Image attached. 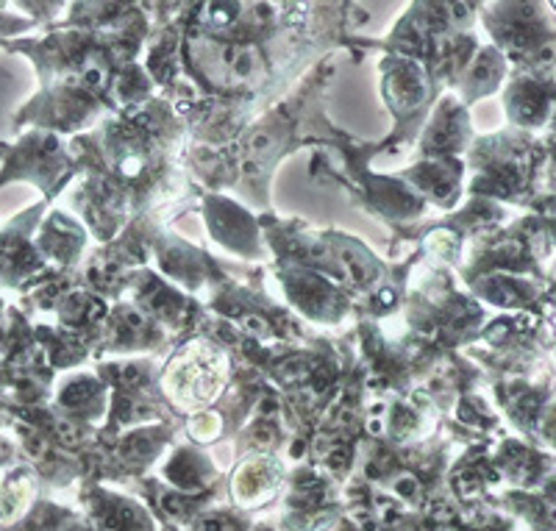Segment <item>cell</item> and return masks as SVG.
I'll return each instance as SVG.
<instances>
[{"label":"cell","instance_id":"7","mask_svg":"<svg viewBox=\"0 0 556 531\" xmlns=\"http://www.w3.org/2000/svg\"><path fill=\"white\" fill-rule=\"evenodd\" d=\"M12 454H14V448L9 445V440H3V437H0V465H3V462H7Z\"/></svg>","mask_w":556,"mask_h":531},{"label":"cell","instance_id":"2","mask_svg":"<svg viewBox=\"0 0 556 531\" xmlns=\"http://www.w3.org/2000/svg\"><path fill=\"white\" fill-rule=\"evenodd\" d=\"M34 501V476L31 470L17 468L0 470V531L12 529L20 520H26Z\"/></svg>","mask_w":556,"mask_h":531},{"label":"cell","instance_id":"3","mask_svg":"<svg viewBox=\"0 0 556 531\" xmlns=\"http://www.w3.org/2000/svg\"><path fill=\"white\" fill-rule=\"evenodd\" d=\"M39 248H42L45 253L56 256V260L67 262L70 256L81 248V240H78L76 226L64 220V215H56V212H53L51 220L45 223L42 231H39Z\"/></svg>","mask_w":556,"mask_h":531},{"label":"cell","instance_id":"6","mask_svg":"<svg viewBox=\"0 0 556 531\" xmlns=\"http://www.w3.org/2000/svg\"><path fill=\"white\" fill-rule=\"evenodd\" d=\"M28 26H31V23H26V20H14V17H7V14H0V39L9 37V34L26 31Z\"/></svg>","mask_w":556,"mask_h":531},{"label":"cell","instance_id":"1","mask_svg":"<svg viewBox=\"0 0 556 531\" xmlns=\"http://www.w3.org/2000/svg\"><path fill=\"white\" fill-rule=\"evenodd\" d=\"M0 159H3L0 187L14 178H28L37 181L42 190H51V181L64 167L62 148L48 134H28L14 148L0 146Z\"/></svg>","mask_w":556,"mask_h":531},{"label":"cell","instance_id":"5","mask_svg":"<svg viewBox=\"0 0 556 531\" xmlns=\"http://www.w3.org/2000/svg\"><path fill=\"white\" fill-rule=\"evenodd\" d=\"M51 531H96V526L70 518L67 513H62L59 506L51 504Z\"/></svg>","mask_w":556,"mask_h":531},{"label":"cell","instance_id":"4","mask_svg":"<svg viewBox=\"0 0 556 531\" xmlns=\"http://www.w3.org/2000/svg\"><path fill=\"white\" fill-rule=\"evenodd\" d=\"M192 531H248L245 523L235 515L226 513H212V515H201L192 526Z\"/></svg>","mask_w":556,"mask_h":531}]
</instances>
